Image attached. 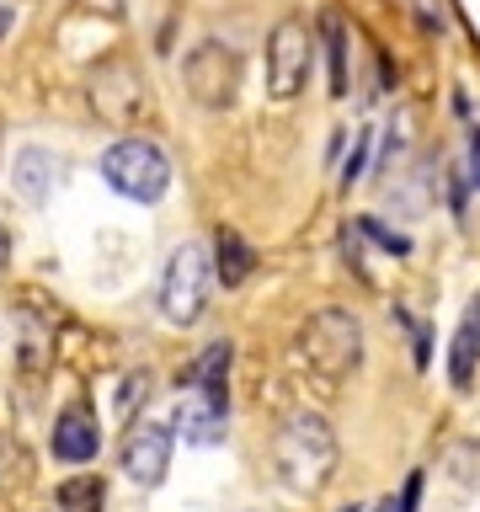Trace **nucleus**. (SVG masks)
<instances>
[{"mask_svg":"<svg viewBox=\"0 0 480 512\" xmlns=\"http://www.w3.org/2000/svg\"><path fill=\"white\" fill-rule=\"evenodd\" d=\"M208 304V251L198 240H182L166 262V278H160V310H166L171 326H192Z\"/></svg>","mask_w":480,"mask_h":512,"instance_id":"obj_4","label":"nucleus"},{"mask_svg":"<svg viewBox=\"0 0 480 512\" xmlns=\"http://www.w3.org/2000/svg\"><path fill=\"white\" fill-rule=\"evenodd\" d=\"M102 176L107 187L128 203H160L171 187V160L155 150L150 139H118L102 155Z\"/></svg>","mask_w":480,"mask_h":512,"instance_id":"obj_2","label":"nucleus"},{"mask_svg":"<svg viewBox=\"0 0 480 512\" xmlns=\"http://www.w3.org/2000/svg\"><path fill=\"white\" fill-rule=\"evenodd\" d=\"M411 507H416V480H406V491H400V502L390 496V502H379L374 512H411Z\"/></svg>","mask_w":480,"mask_h":512,"instance_id":"obj_15","label":"nucleus"},{"mask_svg":"<svg viewBox=\"0 0 480 512\" xmlns=\"http://www.w3.org/2000/svg\"><path fill=\"white\" fill-rule=\"evenodd\" d=\"M171 432L182 443H192V448H208V443H219L224 438V395H208V390H192L176 400V422H171Z\"/></svg>","mask_w":480,"mask_h":512,"instance_id":"obj_8","label":"nucleus"},{"mask_svg":"<svg viewBox=\"0 0 480 512\" xmlns=\"http://www.w3.org/2000/svg\"><path fill=\"white\" fill-rule=\"evenodd\" d=\"M310 27L299 16H283L267 38V96L272 102H294L310 80Z\"/></svg>","mask_w":480,"mask_h":512,"instance_id":"obj_5","label":"nucleus"},{"mask_svg":"<svg viewBox=\"0 0 480 512\" xmlns=\"http://www.w3.org/2000/svg\"><path fill=\"white\" fill-rule=\"evenodd\" d=\"M299 352L320 379H347L363 358V326L347 310H320L310 326H304Z\"/></svg>","mask_w":480,"mask_h":512,"instance_id":"obj_3","label":"nucleus"},{"mask_svg":"<svg viewBox=\"0 0 480 512\" xmlns=\"http://www.w3.org/2000/svg\"><path fill=\"white\" fill-rule=\"evenodd\" d=\"M96 448H102V427H96V416L86 406H70L54 422V459L86 464V459H96Z\"/></svg>","mask_w":480,"mask_h":512,"instance_id":"obj_9","label":"nucleus"},{"mask_svg":"<svg viewBox=\"0 0 480 512\" xmlns=\"http://www.w3.org/2000/svg\"><path fill=\"white\" fill-rule=\"evenodd\" d=\"M326 54H331V96L347 91V38L342 22H326Z\"/></svg>","mask_w":480,"mask_h":512,"instance_id":"obj_13","label":"nucleus"},{"mask_svg":"<svg viewBox=\"0 0 480 512\" xmlns=\"http://www.w3.org/2000/svg\"><path fill=\"white\" fill-rule=\"evenodd\" d=\"M182 75H187V91L198 96L203 107H230V102H235V86H240L235 48H224V43H198Z\"/></svg>","mask_w":480,"mask_h":512,"instance_id":"obj_6","label":"nucleus"},{"mask_svg":"<svg viewBox=\"0 0 480 512\" xmlns=\"http://www.w3.org/2000/svg\"><path fill=\"white\" fill-rule=\"evenodd\" d=\"M230 342H214L198 358V368H192V384H198V390H208V395H224V379H230Z\"/></svg>","mask_w":480,"mask_h":512,"instance_id":"obj_12","label":"nucleus"},{"mask_svg":"<svg viewBox=\"0 0 480 512\" xmlns=\"http://www.w3.org/2000/svg\"><path fill=\"white\" fill-rule=\"evenodd\" d=\"M64 507H102V480H70L64 486Z\"/></svg>","mask_w":480,"mask_h":512,"instance_id":"obj_14","label":"nucleus"},{"mask_svg":"<svg viewBox=\"0 0 480 512\" xmlns=\"http://www.w3.org/2000/svg\"><path fill=\"white\" fill-rule=\"evenodd\" d=\"M272 464H278L283 486L299 491V496L326 486L331 470H336V438H331L326 416H310V411L288 416L278 427V443H272Z\"/></svg>","mask_w":480,"mask_h":512,"instance_id":"obj_1","label":"nucleus"},{"mask_svg":"<svg viewBox=\"0 0 480 512\" xmlns=\"http://www.w3.org/2000/svg\"><path fill=\"white\" fill-rule=\"evenodd\" d=\"M171 427H160V422H139L134 432H128V443H123V475L134 480V486L144 491H155L160 480H166L171 470Z\"/></svg>","mask_w":480,"mask_h":512,"instance_id":"obj_7","label":"nucleus"},{"mask_svg":"<svg viewBox=\"0 0 480 512\" xmlns=\"http://www.w3.org/2000/svg\"><path fill=\"white\" fill-rule=\"evenodd\" d=\"M251 267H256L251 246H246V240H240L235 230H224V235H219V278L235 288V283H246V278H251Z\"/></svg>","mask_w":480,"mask_h":512,"instance_id":"obj_11","label":"nucleus"},{"mask_svg":"<svg viewBox=\"0 0 480 512\" xmlns=\"http://www.w3.org/2000/svg\"><path fill=\"white\" fill-rule=\"evenodd\" d=\"M11 22H16V16H11V6H0V38L11 32Z\"/></svg>","mask_w":480,"mask_h":512,"instance_id":"obj_16","label":"nucleus"},{"mask_svg":"<svg viewBox=\"0 0 480 512\" xmlns=\"http://www.w3.org/2000/svg\"><path fill=\"white\" fill-rule=\"evenodd\" d=\"M475 363H480V299L464 310V326H459V336H454V358H448V379H454L459 390H470Z\"/></svg>","mask_w":480,"mask_h":512,"instance_id":"obj_10","label":"nucleus"}]
</instances>
